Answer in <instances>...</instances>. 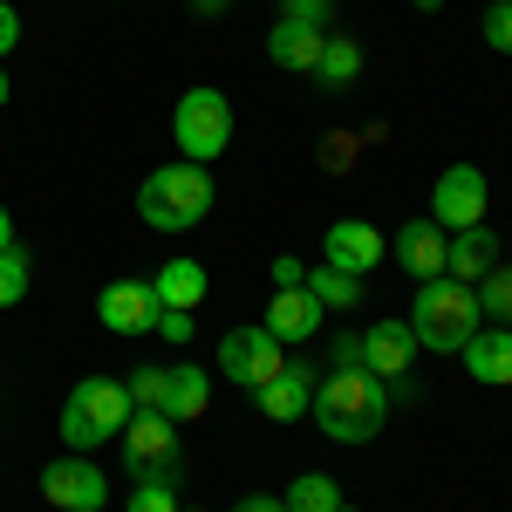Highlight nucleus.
I'll use <instances>...</instances> for the list:
<instances>
[{
  "instance_id": "obj_1",
  "label": "nucleus",
  "mask_w": 512,
  "mask_h": 512,
  "mask_svg": "<svg viewBox=\"0 0 512 512\" xmlns=\"http://www.w3.org/2000/svg\"><path fill=\"white\" fill-rule=\"evenodd\" d=\"M308 417L328 431V444H369V437H383V424H390V390L369 369H328V376H315Z\"/></svg>"
},
{
  "instance_id": "obj_2",
  "label": "nucleus",
  "mask_w": 512,
  "mask_h": 512,
  "mask_svg": "<svg viewBox=\"0 0 512 512\" xmlns=\"http://www.w3.org/2000/svg\"><path fill=\"white\" fill-rule=\"evenodd\" d=\"M478 328H485V315H478V294L465 280H451V274L417 280V301H410V335H417V349L458 355Z\"/></svg>"
},
{
  "instance_id": "obj_3",
  "label": "nucleus",
  "mask_w": 512,
  "mask_h": 512,
  "mask_svg": "<svg viewBox=\"0 0 512 512\" xmlns=\"http://www.w3.org/2000/svg\"><path fill=\"white\" fill-rule=\"evenodd\" d=\"M205 212H212V171L192 164V158L158 164V171L137 185V219H144L151 233H192Z\"/></svg>"
},
{
  "instance_id": "obj_4",
  "label": "nucleus",
  "mask_w": 512,
  "mask_h": 512,
  "mask_svg": "<svg viewBox=\"0 0 512 512\" xmlns=\"http://www.w3.org/2000/svg\"><path fill=\"white\" fill-rule=\"evenodd\" d=\"M130 390H123L117 376H82L76 390H69V403H62V437L76 444V451H89V444H110V437H123V424H130Z\"/></svg>"
},
{
  "instance_id": "obj_5",
  "label": "nucleus",
  "mask_w": 512,
  "mask_h": 512,
  "mask_svg": "<svg viewBox=\"0 0 512 512\" xmlns=\"http://www.w3.org/2000/svg\"><path fill=\"white\" fill-rule=\"evenodd\" d=\"M171 137H178V151L192 164H212L226 144H233V103L212 89V82H198L178 96V110H171Z\"/></svg>"
},
{
  "instance_id": "obj_6",
  "label": "nucleus",
  "mask_w": 512,
  "mask_h": 512,
  "mask_svg": "<svg viewBox=\"0 0 512 512\" xmlns=\"http://www.w3.org/2000/svg\"><path fill=\"white\" fill-rule=\"evenodd\" d=\"M123 472L178 478V424L164 410H130V424H123Z\"/></svg>"
},
{
  "instance_id": "obj_7",
  "label": "nucleus",
  "mask_w": 512,
  "mask_h": 512,
  "mask_svg": "<svg viewBox=\"0 0 512 512\" xmlns=\"http://www.w3.org/2000/svg\"><path fill=\"white\" fill-rule=\"evenodd\" d=\"M485 205H492V185H485V171L478 164H444L431 185V212L444 233H465V226H485Z\"/></svg>"
},
{
  "instance_id": "obj_8",
  "label": "nucleus",
  "mask_w": 512,
  "mask_h": 512,
  "mask_svg": "<svg viewBox=\"0 0 512 512\" xmlns=\"http://www.w3.org/2000/svg\"><path fill=\"white\" fill-rule=\"evenodd\" d=\"M41 499L55 512H103L110 506V472L103 465H89V458H55L48 472H41Z\"/></svg>"
},
{
  "instance_id": "obj_9",
  "label": "nucleus",
  "mask_w": 512,
  "mask_h": 512,
  "mask_svg": "<svg viewBox=\"0 0 512 512\" xmlns=\"http://www.w3.org/2000/svg\"><path fill=\"white\" fill-rule=\"evenodd\" d=\"M280 362H287V355H280V342L267 335V328H226V335H219V369L233 376L239 390H260V383H274Z\"/></svg>"
},
{
  "instance_id": "obj_10",
  "label": "nucleus",
  "mask_w": 512,
  "mask_h": 512,
  "mask_svg": "<svg viewBox=\"0 0 512 512\" xmlns=\"http://www.w3.org/2000/svg\"><path fill=\"white\" fill-rule=\"evenodd\" d=\"M96 315H103L110 335H151L158 328V294H151V280H110L96 294Z\"/></svg>"
},
{
  "instance_id": "obj_11",
  "label": "nucleus",
  "mask_w": 512,
  "mask_h": 512,
  "mask_svg": "<svg viewBox=\"0 0 512 512\" xmlns=\"http://www.w3.org/2000/svg\"><path fill=\"white\" fill-rule=\"evenodd\" d=\"M253 403H260L267 424H301L308 403H315V362H280V376H274V383H260Z\"/></svg>"
},
{
  "instance_id": "obj_12",
  "label": "nucleus",
  "mask_w": 512,
  "mask_h": 512,
  "mask_svg": "<svg viewBox=\"0 0 512 512\" xmlns=\"http://www.w3.org/2000/svg\"><path fill=\"white\" fill-rule=\"evenodd\" d=\"M335 28H315V21H294V14H280L274 28H267V62L274 69H294V76H315L321 48H328Z\"/></svg>"
},
{
  "instance_id": "obj_13",
  "label": "nucleus",
  "mask_w": 512,
  "mask_h": 512,
  "mask_svg": "<svg viewBox=\"0 0 512 512\" xmlns=\"http://www.w3.org/2000/svg\"><path fill=\"white\" fill-rule=\"evenodd\" d=\"M321 315H328V308H321L308 287H274V301H267V321H260V328L274 335L280 349H294V342L321 335Z\"/></svg>"
},
{
  "instance_id": "obj_14",
  "label": "nucleus",
  "mask_w": 512,
  "mask_h": 512,
  "mask_svg": "<svg viewBox=\"0 0 512 512\" xmlns=\"http://www.w3.org/2000/svg\"><path fill=\"white\" fill-rule=\"evenodd\" d=\"M444 246H451V233L437 226V219H403L390 239V253H396V267L403 274H417V280H437L444 274Z\"/></svg>"
},
{
  "instance_id": "obj_15",
  "label": "nucleus",
  "mask_w": 512,
  "mask_h": 512,
  "mask_svg": "<svg viewBox=\"0 0 512 512\" xmlns=\"http://www.w3.org/2000/svg\"><path fill=\"white\" fill-rule=\"evenodd\" d=\"M321 260L362 280L369 267H383V233L362 226V219H335V226H328V246H321Z\"/></svg>"
},
{
  "instance_id": "obj_16",
  "label": "nucleus",
  "mask_w": 512,
  "mask_h": 512,
  "mask_svg": "<svg viewBox=\"0 0 512 512\" xmlns=\"http://www.w3.org/2000/svg\"><path fill=\"white\" fill-rule=\"evenodd\" d=\"M410 362H417V335H410V321H376V328H362V369H369V376L396 383Z\"/></svg>"
},
{
  "instance_id": "obj_17",
  "label": "nucleus",
  "mask_w": 512,
  "mask_h": 512,
  "mask_svg": "<svg viewBox=\"0 0 512 512\" xmlns=\"http://www.w3.org/2000/svg\"><path fill=\"white\" fill-rule=\"evenodd\" d=\"M458 355H465V376L485 383V390H506L512 383V328H492V321H485Z\"/></svg>"
},
{
  "instance_id": "obj_18",
  "label": "nucleus",
  "mask_w": 512,
  "mask_h": 512,
  "mask_svg": "<svg viewBox=\"0 0 512 512\" xmlns=\"http://www.w3.org/2000/svg\"><path fill=\"white\" fill-rule=\"evenodd\" d=\"M492 267H499V233H492V226H465V233H451V246H444V274H451V280L478 287Z\"/></svg>"
},
{
  "instance_id": "obj_19",
  "label": "nucleus",
  "mask_w": 512,
  "mask_h": 512,
  "mask_svg": "<svg viewBox=\"0 0 512 512\" xmlns=\"http://www.w3.org/2000/svg\"><path fill=\"white\" fill-rule=\"evenodd\" d=\"M205 287H212V280H205V267H198V260H164V274L151 280L158 308H185V315L205 301Z\"/></svg>"
},
{
  "instance_id": "obj_20",
  "label": "nucleus",
  "mask_w": 512,
  "mask_h": 512,
  "mask_svg": "<svg viewBox=\"0 0 512 512\" xmlns=\"http://www.w3.org/2000/svg\"><path fill=\"white\" fill-rule=\"evenodd\" d=\"M205 403H212V376L198 362H178L171 369V396H164V417L171 424H192V417H205Z\"/></svg>"
},
{
  "instance_id": "obj_21",
  "label": "nucleus",
  "mask_w": 512,
  "mask_h": 512,
  "mask_svg": "<svg viewBox=\"0 0 512 512\" xmlns=\"http://www.w3.org/2000/svg\"><path fill=\"white\" fill-rule=\"evenodd\" d=\"M355 76H362V48L349 35H328V48H321V62H315V82L321 89H349Z\"/></svg>"
},
{
  "instance_id": "obj_22",
  "label": "nucleus",
  "mask_w": 512,
  "mask_h": 512,
  "mask_svg": "<svg viewBox=\"0 0 512 512\" xmlns=\"http://www.w3.org/2000/svg\"><path fill=\"white\" fill-rule=\"evenodd\" d=\"M308 294H315L321 308H355V301H362V280L342 274V267H328V260H315V267H308Z\"/></svg>"
},
{
  "instance_id": "obj_23",
  "label": "nucleus",
  "mask_w": 512,
  "mask_h": 512,
  "mask_svg": "<svg viewBox=\"0 0 512 512\" xmlns=\"http://www.w3.org/2000/svg\"><path fill=\"white\" fill-rule=\"evenodd\" d=\"M335 506H342V485L328 472H301L287 485V512H335Z\"/></svg>"
},
{
  "instance_id": "obj_24",
  "label": "nucleus",
  "mask_w": 512,
  "mask_h": 512,
  "mask_svg": "<svg viewBox=\"0 0 512 512\" xmlns=\"http://www.w3.org/2000/svg\"><path fill=\"white\" fill-rule=\"evenodd\" d=\"M472 294H478V315L492 321V328H512V267H506V260H499L492 274L478 280Z\"/></svg>"
},
{
  "instance_id": "obj_25",
  "label": "nucleus",
  "mask_w": 512,
  "mask_h": 512,
  "mask_svg": "<svg viewBox=\"0 0 512 512\" xmlns=\"http://www.w3.org/2000/svg\"><path fill=\"white\" fill-rule=\"evenodd\" d=\"M123 390H130L137 410H164V396H171V369H164V362H137V369L123 376Z\"/></svg>"
},
{
  "instance_id": "obj_26",
  "label": "nucleus",
  "mask_w": 512,
  "mask_h": 512,
  "mask_svg": "<svg viewBox=\"0 0 512 512\" xmlns=\"http://www.w3.org/2000/svg\"><path fill=\"white\" fill-rule=\"evenodd\" d=\"M123 512H178V478H137Z\"/></svg>"
},
{
  "instance_id": "obj_27",
  "label": "nucleus",
  "mask_w": 512,
  "mask_h": 512,
  "mask_svg": "<svg viewBox=\"0 0 512 512\" xmlns=\"http://www.w3.org/2000/svg\"><path fill=\"white\" fill-rule=\"evenodd\" d=\"M28 253H21V246H0V308H14V301H21V294H28Z\"/></svg>"
},
{
  "instance_id": "obj_28",
  "label": "nucleus",
  "mask_w": 512,
  "mask_h": 512,
  "mask_svg": "<svg viewBox=\"0 0 512 512\" xmlns=\"http://www.w3.org/2000/svg\"><path fill=\"white\" fill-rule=\"evenodd\" d=\"M478 35L492 41L499 55H512V0H492V7L478 14Z\"/></svg>"
},
{
  "instance_id": "obj_29",
  "label": "nucleus",
  "mask_w": 512,
  "mask_h": 512,
  "mask_svg": "<svg viewBox=\"0 0 512 512\" xmlns=\"http://www.w3.org/2000/svg\"><path fill=\"white\" fill-rule=\"evenodd\" d=\"M158 335L164 342H192V315L185 308H158Z\"/></svg>"
},
{
  "instance_id": "obj_30",
  "label": "nucleus",
  "mask_w": 512,
  "mask_h": 512,
  "mask_svg": "<svg viewBox=\"0 0 512 512\" xmlns=\"http://www.w3.org/2000/svg\"><path fill=\"white\" fill-rule=\"evenodd\" d=\"M274 287H308V260L280 253V260H274Z\"/></svg>"
},
{
  "instance_id": "obj_31",
  "label": "nucleus",
  "mask_w": 512,
  "mask_h": 512,
  "mask_svg": "<svg viewBox=\"0 0 512 512\" xmlns=\"http://www.w3.org/2000/svg\"><path fill=\"white\" fill-rule=\"evenodd\" d=\"M349 158H355V137H328V144H321V164H328V171H349Z\"/></svg>"
},
{
  "instance_id": "obj_32",
  "label": "nucleus",
  "mask_w": 512,
  "mask_h": 512,
  "mask_svg": "<svg viewBox=\"0 0 512 512\" xmlns=\"http://www.w3.org/2000/svg\"><path fill=\"white\" fill-rule=\"evenodd\" d=\"M14 41H21V14H14V7L0 0V62L14 55Z\"/></svg>"
},
{
  "instance_id": "obj_33",
  "label": "nucleus",
  "mask_w": 512,
  "mask_h": 512,
  "mask_svg": "<svg viewBox=\"0 0 512 512\" xmlns=\"http://www.w3.org/2000/svg\"><path fill=\"white\" fill-rule=\"evenodd\" d=\"M335 369H362V335H335Z\"/></svg>"
},
{
  "instance_id": "obj_34",
  "label": "nucleus",
  "mask_w": 512,
  "mask_h": 512,
  "mask_svg": "<svg viewBox=\"0 0 512 512\" xmlns=\"http://www.w3.org/2000/svg\"><path fill=\"white\" fill-rule=\"evenodd\" d=\"M287 14H294V21H315V28H328V0H287Z\"/></svg>"
},
{
  "instance_id": "obj_35",
  "label": "nucleus",
  "mask_w": 512,
  "mask_h": 512,
  "mask_svg": "<svg viewBox=\"0 0 512 512\" xmlns=\"http://www.w3.org/2000/svg\"><path fill=\"white\" fill-rule=\"evenodd\" d=\"M233 512H287V499H274V492H246Z\"/></svg>"
},
{
  "instance_id": "obj_36",
  "label": "nucleus",
  "mask_w": 512,
  "mask_h": 512,
  "mask_svg": "<svg viewBox=\"0 0 512 512\" xmlns=\"http://www.w3.org/2000/svg\"><path fill=\"white\" fill-rule=\"evenodd\" d=\"M0 246H14V219H7V205H0Z\"/></svg>"
},
{
  "instance_id": "obj_37",
  "label": "nucleus",
  "mask_w": 512,
  "mask_h": 512,
  "mask_svg": "<svg viewBox=\"0 0 512 512\" xmlns=\"http://www.w3.org/2000/svg\"><path fill=\"white\" fill-rule=\"evenodd\" d=\"M219 7H226V0H192V14H219Z\"/></svg>"
},
{
  "instance_id": "obj_38",
  "label": "nucleus",
  "mask_w": 512,
  "mask_h": 512,
  "mask_svg": "<svg viewBox=\"0 0 512 512\" xmlns=\"http://www.w3.org/2000/svg\"><path fill=\"white\" fill-rule=\"evenodd\" d=\"M410 7H417V14H431V7H444V0H410Z\"/></svg>"
},
{
  "instance_id": "obj_39",
  "label": "nucleus",
  "mask_w": 512,
  "mask_h": 512,
  "mask_svg": "<svg viewBox=\"0 0 512 512\" xmlns=\"http://www.w3.org/2000/svg\"><path fill=\"white\" fill-rule=\"evenodd\" d=\"M7 96H14V89H7V69H0V110H7Z\"/></svg>"
},
{
  "instance_id": "obj_40",
  "label": "nucleus",
  "mask_w": 512,
  "mask_h": 512,
  "mask_svg": "<svg viewBox=\"0 0 512 512\" xmlns=\"http://www.w3.org/2000/svg\"><path fill=\"white\" fill-rule=\"evenodd\" d=\"M335 512H349V506H335Z\"/></svg>"
},
{
  "instance_id": "obj_41",
  "label": "nucleus",
  "mask_w": 512,
  "mask_h": 512,
  "mask_svg": "<svg viewBox=\"0 0 512 512\" xmlns=\"http://www.w3.org/2000/svg\"><path fill=\"white\" fill-rule=\"evenodd\" d=\"M178 512H192V506H178Z\"/></svg>"
},
{
  "instance_id": "obj_42",
  "label": "nucleus",
  "mask_w": 512,
  "mask_h": 512,
  "mask_svg": "<svg viewBox=\"0 0 512 512\" xmlns=\"http://www.w3.org/2000/svg\"><path fill=\"white\" fill-rule=\"evenodd\" d=\"M506 267H512V260H506Z\"/></svg>"
}]
</instances>
